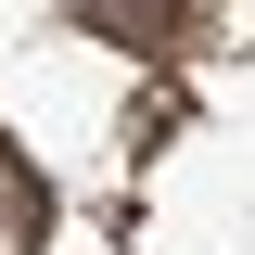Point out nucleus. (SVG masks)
Wrapping results in <instances>:
<instances>
[{"instance_id": "1", "label": "nucleus", "mask_w": 255, "mask_h": 255, "mask_svg": "<svg viewBox=\"0 0 255 255\" xmlns=\"http://www.w3.org/2000/svg\"><path fill=\"white\" fill-rule=\"evenodd\" d=\"M38 243H51V179L0 140V255H38Z\"/></svg>"}, {"instance_id": "2", "label": "nucleus", "mask_w": 255, "mask_h": 255, "mask_svg": "<svg viewBox=\"0 0 255 255\" xmlns=\"http://www.w3.org/2000/svg\"><path fill=\"white\" fill-rule=\"evenodd\" d=\"M179 13H191V0H77V26L115 38V51H166V38H179Z\"/></svg>"}]
</instances>
